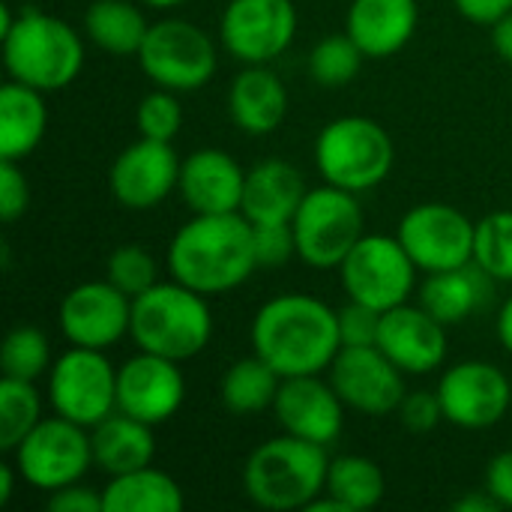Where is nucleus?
Wrapping results in <instances>:
<instances>
[{
    "mask_svg": "<svg viewBox=\"0 0 512 512\" xmlns=\"http://www.w3.org/2000/svg\"><path fill=\"white\" fill-rule=\"evenodd\" d=\"M249 342L252 354L267 360L282 378L327 375L342 351L339 312L312 294H276L258 306Z\"/></svg>",
    "mask_w": 512,
    "mask_h": 512,
    "instance_id": "1",
    "label": "nucleus"
},
{
    "mask_svg": "<svg viewBox=\"0 0 512 512\" xmlns=\"http://www.w3.org/2000/svg\"><path fill=\"white\" fill-rule=\"evenodd\" d=\"M258 267L255 225L243 213H195L168 243L171 279L204 297L246 285Z\"/></svg>",
    "mask_w": 512,
    "mask_h": 512,
    "instance_id": "2",
    "label": "nucleus"
},
{
    "mask_svg": "<svg viewBox=\"0 0 512 512\" xmlns=\"http://www.w3.org/2000/svg\"><path fill=\"white\" fill-rule=\"evenodd\" d=\"M0 51L6 75L42 93L69 87L84 69L81 33L63 18L33 6L18 12L12 27L0 33Z\"/></svg>",
    "mask_w": 512,
    "mask_h": 512,
    "instance_id": "3",
    "label": "nucleus"
},
{
    "mask_svg": "<svg viewBox=\"0 0 512 512\" xmlns=\"http://www.w3.org/2000/svg\"><path fill=\"white\" fill-rule=\"evenodd\" d=\"M330 453L321 444L276 435L258 444L243 462L246 498L270 512L306 510L327 486Z\"/></svg>",
    "mask_w": 512,
    "mask_h": 512,
    "instance_id": "4",
    "label": "nucleus"
},
{
    "mask_svg": "<svg viewBox=\"0 0 512 512\" xmlns=\"http://www.w3.org/2000/svg\"><path fill=\"white\" fill-rule=\"evenodd\" d=\"M213 324L207 297L177 279L156 282L144 294L132 297L129 339L138 351L186 363L210 345Z\"/></svg>",
    "mask_w": 512,
    "mask_h": 512,
    "instance_id": "5",
    "label": "nucleus"
},
{
    "mask_svg": "<svg viewBox=\"0 0 512 512\" xmlns=\"http://www.w3.org/2000/svg\"><path fill=\"white\" fill-rule=\"evenodd\" d=\"M396 162L390 132L363 114L330 120L315 138V168L324 183L363 195L378 189Z\"/></svg>",
    "mask_w": 512,
    "mask_h": 512,
    "instance_id": "6",
    "label": "nucleus"
},
{
    "mask_svg": "<svg viewBox=\"0 0 512 512\" xmlns=\"http://www.w3.org/2000/svg\"><path fill=\"white\" fill-rule=\"evenodd\" d=\"M291 228L297 258L303 264L315 270H339V264L366 234V213L354 192L324 183L306 192Z\"/></svg>",
    "mask_w": 512,
    "mask_h": 512,
    "instance_id": "7",
    "label": "nucleus"
},
{
    "mask_svg": "<svg viewBox=\"0 0 512 512\" xmlns=\"http://www.w3.org/2000/svg\"><path fill=\"white\" fill-rule=\"evenodd\" d=\"M135 57L153 87H165L174 93H192L207 87L219 69L213 36L186 18L150 21Z\"/></svg>",
    "mask_w": 512,
    "mask_h": 512,
    "instance_id": "8",
    "label": "nucleus"
},
{
    "mask_svg": "<svg viewBox=\"0 0 512 512\" xmlns=\"http://www.w3.org/2000/svg\"><path fill=\"white\" fill-rule=\"evenodd\" d=\"M48 405L84 429L111 417L117 411V369L105 351L69 345L48 369Z\"/></svg>",
    "mask_w": 512,
    "mask_h": 512,
    "instance_id": "9",
    "label": "nucleus"
},
{
    "mask_svg": "<svg viewBox=\"0 0 512 512\" xmlns=\"http://www.w3.org/2000/svg\"><path fill=\"white\" fill-rule=\"evenodd\" d=\"M417 273L420 270L399 237L387 234H363L339 264V279L348 300L366 303L378 312L408 303L417 288Z\"/></svg>",
    "mask_w": 512,
    "mask_h": 512,
    "instance_id": "10",
    "label": "nucleus"
},
{
    "mask_svg": "<svg viewBox=\"0 0 512 512\" xmlns=\"http://www.w3.org/2000/svg\"><path fill=\"white\" fill-rule=\"evenodd\" d=\"M12 462L21 480L39 492H57L63 486L81 483L93 468L90 429L51 414L12 450Z\"/></svg>",
    "mask_w": 512,
    "mask_h": 512,
    "instance_id": "11",
    "label": "nucleus"
},
{
    "mask_svg": "<svg viewBox=\"0 0 512 512\" xmlns=\"http://www.w3.org/2000/svg\"><path fill=\"white\" fill-rule=\"evenodd\" d=\"M474 231L477 222L453 204L426 201L399 219L396 237L420 273H441L474 261Z\"/></svg>",
    "mask_w": 512,
    "mask_h": 512,
    "instance_id": "12",
    "label": "nucleus"
},
{
    "mask_svg": "<svg viewBox=\"0 0 512 512\" xmlns=\"http://www.w3.org/2000/svg\"><path fill=\"white\" fill-rule=\"evenodd\" d=\"M444 420L465 432L498 426L512 408V381L489 360H462L444 369L438 381Z\"/></svg>",
    "mask_w": 512,
    "mask_h": 512,
    "instance_id": "13",
    "label": "nucleus"
},
{
    "mask_svg": "<svg viewBox=\"0 0 512 512\" xmlns=\"http://www.w3.org/2000/svg\"><path fill=\"white\" fill-rule=\"evenodd\" d=\"M294 0H228L219 18L222 48L243 66L273 63L297 36Z\"/></svg>",
    "mask_w": 512,
    "mask_h": 512,
    "instance_id": "14",
    "label": "nucleus"
},
{
    "mask_svg": "<svg viewBox=\"0 0 512 512\" xmlns=\"http://www.w3.org/2000/svg\"><path fill=\"white\" fill-rule=\"evenodd\" d=\"M57 324L69 345L111 351L120 339L129 336L132 297L114 288L108 279L81 282L63 294L57 306Z\"/></svg>",
    "mask_w": 512,
    "mask_h": 512,
    "instance_id": "15",
    "label": "nucleus"
},
{
    "mask_svg": "<svg viewBox=\"0 0 512 512\" xmlns=\"http://www.w3.org/2000/svg\"><path fill=\"white\" fill-rule=\"evenodd\" d=\"M330 384L336 387L345 408L366 414V417H384L396 414V408L405 399V372L378 348V345H360V348H342L327 369Z\"/></svg>",
    "mask_w": 512,
    "mask_h": 512,
    "instance_id": "16",
    "label": "nucleus"
},
{
    "mask_svg": "<svg viewBox=\"0 0 512 512\" xmlns=\"http://www.w3.org/2000/svg\"><path fill=\"white\" fill-rule=\"evenodd\" d=\"M180 156L171 141L141 138L117 153L108 168V192L126 210H153L177 192Z\"/></svg>",
    "mask_w": 512,
    "mask_h": 512,
    "instance_id": "17",
    "label": "nucleus"
},
{
    "mask_svg": "<svg viewBox=\"0 0 512 512\" xmlns=\"http://www.w3.org/2000/svg\"><path fill=\"white\" fill-rule=\"evenodd\" d=\"M186 402V375L177 360L138 351L117 369V411L147 423H168Z\"/></svg>",
    "mask_w": 512,
    "mask_h": 512,
    "instance_id": "18",
    "label": "nucleus"
},
{
    "mask_svg": "<svg viewBox=\"0 0 512 512\" xmlns=\"http://www.w3.org/2000/svg\"><path fill=\"white\" fill-rule=\"evenodd\" d=\"M270 411L285 435L321 444L327 450L339 441L345 429V402L324 375L282 378Z\"/></svg>",
    "mask_w": 512,
    "mask_h": 512,
    "instance_id": "19",
    "label": "nucleus"
},
{
    "mask_svg": "<svg viewBox=\"0 0 512 512\" xmlns=\"http://www.w3.org/2000/svg\"><path fill=\"white\" fill-rule=\"evenodd\" d=\"M378 348L411 378L432 375L447 363V324L420 303H402L381 318Z\"/></svg>",
    "mask_w": 512,
    "mask_h": 512,
    "instance_id": "20",
    "label": "nucleus"
},
{
    "mask_svg": "<svg viewBox=\"0 0 512 512\" xmlns=\"http://www.w3.org/2000/svg\"><path fill=\"white\" fill-rule=\"evenodd\" d=\"M246 168L222 147H201L180 162L177 195L192 213H240Z\"/></svg>",
    "mask_w": 512,
    "mask_h": 512,
    "instance_id": "21",
    "label": "nucleus"
},
{
    "mask_svg": "<svg viewBox=\"0 0 512 512\" xmlns=\"http://www.w3.org/2000/svg\"><path fill=\"white\" fill-rule=\"evenodd\" d=\"M288 87L270 69V63L243 66L228 87V117L231 123L252 138L273 135L288 117Z\"/></svg>",
    "mask_w": 512,
    "mask_h": 512,
    "instance_id": "22",
    "label": "nucleus"
},
{
    "mask_svg": "<svg viewBox=\"0 0 512 512\" xmlns=\"http://www.w3.org/2000/svg\"><path fill=\"white\" fill-rule=\"evenodd\" d=\"M417 0H351L345 12V33L369 60L399 54L417 33Z\"/></svg>",
    "mask_w": 512,
    "mask_h": 512,
    "instance_id": "23",
    "label": "nucleus"
},
{
    "mask_svg": "<svg viewBox=\"0 0 512 512\" xmlns=\"http://www.w3.org/2000/svg\"><path fill=\"white\" fill-rule=\"evenodd\" d=\"M309 186L297 165L285 159H264L246 168L240 213L252 225H291Z\"/></svg>",
    "mask_w": 512,
    "mask_h": 512,
    "instance_id": "24",
    "label": "nucleus"
},
{
    "mask_svg": "<svg viewBox=\"0 0 512 512\" xmlns=\"http://www.w3.org/2000/svg\"><path fill=\"white\" fill-rule=\"evenodd\" d=\"M492 285L495 282L471 261L456 270L426 273L417 303L426 312H432L441 324L456 327V324H465L474 312H480L489 303Z\"/></svg>",
    "mask_w": 512,
    "mask_h": 512,
    "instance_id": "25",
    "label": "nucleus"
},
{
    "mask_svg": "<svg viewBox=\"0 0 512 512\" xmlns=\"http://www.w3.org/2000/svg\"><path fill=\"white\" fill-rule=\"evenodd\" d=\"M48 132L45 93L21 81H6L0 90V159L24 162Z\"/></svg>",
    "mask_w": 512,
    "mask_h": 512,
    "instance_id": "26",
    "label": "nucleus"
},
{
    "mask_svg": "<svg viewBox=\"0 0 512 512\" xmlns=\"http://www.w3.org/2000/svg\"><path fill=\"white\" fill-rule=\"evenodd\" d=\"M153 429L156 426H147L123 411H114L111 417H105L99 426L90 429L93 465L108 477L153 465V456H156Z\"/></svg>",
    "mask_w": 512,
    "mask_h": 512,
    "instance_id": "27",
    "label": "nucleus"
},
{
    "mask_svg": "<svg viewBox=\"0 0 512 512\" xmlns=\"http://www.w3.org/2000/svg\"><path fill=\"white\" fill-rule=\"evenodd\" d=\"M102 504L105 512H180L186 507V495L168 471L147 465L108 477Z\"/></svg>",
    "mask_w": 512,
    "mask_h": 512,
    "instance_id": "28",
    "label": "nucleus"
},
{
    "mask_svg": "<svg viewBox=\"0 0 512 512\" xmlns=\"http://www.w3.org/2000/svg\"><path fill=\"white\" fill-rule=\"evenodd\" d=\"M138 0H93L84 12V36L117 57H135L147 36V15Z\"/></svg>",
    "mask_w": 512,
    "mask_h": 512,
    "instance_id": "29",
    "label": "nucleus"
},
{
    "mask_svg": "<svg viewBox=\"0 0 512 512\" xmlns=\"http://www.w3.org/2000/svg\"><path fill=\"white\" fill-rule=\"evenodd\" d=\"M279 387H282V375L267 360L252 354L225 369L222 384H219V399L225 411L237 417H249V414H261L273 408Z\"/></svg>",
    "mask_w": 512,
    "mask_h": 512,
    "instance_id": "30",
    "label": "nucleus"
},
{
    "mask_svg": "<svg viewBox=\"0 0 512 512\" xmlns=\"http://www.w3.org/2000/svg\"><path fill=\"white\" fill-rule=\"evenodd\" d=\"M324 492L333 495L345 507V512L372 510L384 501L387 477L375 459L360 456V453H345V456L330 459Z\"/></svg>",
    "mask_w": 512,
    "mask_h": 512,
    "instance_id": "31",
    "label": "nucleus"
},
{
    "mask_svg": "<svg viewBox=\"0 0 512 512\" xmlns=\"http://www.w3.org/2000/svg\"><path fill=\"white\" fill-rule=\"evenodd\" d=\"M42 423V396L36 381L6 378L0 381V450L12 453Z\"/></svg>",
    "mask_w": 512,
    "mask_h": 512,
    "instance_id": "32",
    "label": "nucleus"
},
{
    "mask_svg": "<svg viewBox=\"0 0 512 512\" xmlns=\"http://www.w3.org/2000/svg\"><path fill=\"white\" fill-rule=\"evenodd\" d=\"M363 60H366V54L348 33H333V36H324L312 48L309 75L318 87L339 90V87H348L360 75Z\"/></svg>",
    "mask_w": 512,
    "mask_h": 512,
    "instance_id": "33",
    "label": "nucleus"
},
{
    "mask_svg": "<svg viewBox=\"0 0 512 512\" xmlns=\"http://www.w3.org/2000/svg\"><path fill=\"white\" fill-rule=\"evenodd\" d=\"M51 342L33 324H18L0 345V369L6 378L36 381L51 369Z\"/></svg>",
    "mask_w": 512,
    "mask_h": 512,
    "instance_id": "34",
    "label": "nucleus"
},
{
    "mask_svg": "<svg viewBox=\"0 0 512 512\" xmlns=\"http://www.w3.org/2000/svg\"><path fill=\"white\" fill-rule=\"evenodd\" d=\"M474 264L492 282L512 285V210H495L477 222Z\"/></svg>",
    "mask_w": 512,
    "mask_h": 512,
    "instance_id": "35",
    "label": "nucleus"
},
{
    "mask_svg": "<svg viewBox=\"0 0 512 512\" xmlns=\"http://www.w3.org/2000/svg\"><path fill=\"white\" fill-rule=\"evenodd\" d=\"M156 261H153V255L144 249V246H138V243H123V246H117L111 255H108V261H105V279L114 285V288H120L123 294H129V297H138V294H144L147 288H153L159 279H156Z\"/></svg>",
    "mask_w": 512,
    "mask_h": 512,
    "instance_id": "36",
    "label": "nucleus"
},
{
    "mask_svg": "<svg viewBox=\"0 0 512 512\" xmlns=\"http://www.w3.org/2000/svg\"><path fill=\"white\" fill-rule=\"evenodd\" d=\"M180 93L156 87L153 93L141 96L135 108V129L141 138L153 141H174L183 129V105L177 99Z\"/></svg>",
    "mask_w": 512,
    "mask_h": 512,
    "instance_id": "37",
    "label": "nucleus"
},
{
    "mask_svg": "<svg viewBox=\"0 0 512 512\" xmlns=\"http://www.w3.org/2000/svg\"><path fill=\"white\" fill-rule=\"evenodd\" d=\"M381 318L384 312L348 300V306L339 309V336H342V348H360V345H378V333H381Z\"/></svg>",
    "mask_w": 512,
    "mask_h": 512,
    "instance_id": "38",
    "label": "nucleus"
},
{
    "mask_svg": "<svg viewBox=\"0 0 512 512\" xmlns=\"http://www.w3.org/2000/svg\"><path fill=\"white\" fill-rule=\"evenodd\" d=\"M399 414V423L408 429V432H432L438 429L444 420V408H441V399H438V390H414V393H405L402 405L396 408Z\"/></svg>",
    "mask_w": 512,
    "mask_h": 512,
    "instance_id": "39",
    "label": "nucleus"
},
{
    "mask_svg": "<svg viewBox=\"0 0 512 512\" xmlns=\"http://www.w3.org/2000/svg\"><path fill=\"white\" fill-rule=\"evenodd\" d=\"M30 207V183L24 177L21 162L0 159V219L15 222Z\"/></svg>",
    "mask_w": 512,
    "mask_h": 512,
    "instance_id": "40",
    "label": "nucleus"
},
{
    "mask_svg": "<svg viewBox=\"0 0 512 512\" xmlns=\"http://www.w3.org/2000/svg\"><path fill=\"white\" fill-rule=\"evenodd\" d=\"M255 255L261 267H282L297 255L291 225H255Z\"/></svg>",
    "mask_w": 512,
    "mask_h": 512,
    "instance_id": "41",
    "label": "nucleus"
},
{
    "mask_svg": "<svg viewBox=\"0 0 512 512\" xmlns=\"http://www.w3.org/2000/svg\"><path fill=\"white\" fill-rule=\"evenodd\" d=\"M45 507L54 512H105L102 492H96L84 483H72L57 492H48Z\"/></svg>",
    "mask_w": 512,
    "mask_h": 512,
    "instance_id": "42",
    "label": "nucleus"
},
{
    "mask_svg": "<svg viewBox=\"0 0 512 512\" xmlns=\"http://www.w3.org/2000/svg\"><path fill=\"white\" fill-rule=\"evenodd\" d=\"M483 486L501 504V510H512V450H504V453L489 459Z\"/></svg>",
    "mask_w": 512,
    "mask_h": 512,
    "instance_id": "43",
    "label": "nucleus"
},
{
    "mask_svg": "<svg viewBox=\"0 0 512 512\" xmlns=\"http://www.w3.org/2000/svg\"><path fill=\"white\" fill-rule=\"evenodd\" d=\"M453 6L465 21L483 24V27H492L507 12H512V0H453Z\"/></svg>",
    "mask_w": 512,
    "mask_h": 512,
    "instance_id": "44",
    "label": "nucleus"
},
{
    "mask_svg": "<svg viewBox=\"0 0 512 512\" xmlns=\"http://www.w3.org/2000/svg\"><path fill=\"white\" fill-rule=\"evenodd\" d=\"M492 33V48H495V54L504 60V63H510L512 66V12H507L501 21H495L492 27H489Z\"/></svg>",
    "mask_w": 512,
    "mask_h": 512,
    "instance_id": "45",
    "label": "nucleus"
},
{
    "mask_svg": "<svg viewBox=\"0 0 512 512\" xmlns=\"http://www.w3.org/2000/svg\"><path fill=\"white\" fill-rule=\"evenodd\" d=\"M453 510L459 512H498L501 510V504L489 495V489L483 486V489H474V492H468V495H462L459 501H453Z\"/></svg>",
    "mask_w": 512,
    "mask_h": 512,
    "instance_id": "46",
    "label": "nucleus"
},
{
    "mask_svg": "<svg viewBox=\"0 0 512 512\" xmlns=\"http://www.w3.org/2000/svg\"><path fill=\"white\" fill-rule=\"evenodd\" d=\"M498 339L512 354V294L504 300V306L498 312Z\"/></svg>",
    "mask_w": 512,
    "mask_h": 512,
    "instance_id": "47",
    "label": "nucleus"
},
{
    "mask_svg": "<svg viewBox=\"0 0 512 512\" xmlns=\"http://www.w3.org/2000/svg\"><path fill=\"white\" fill-rule=\"evenodd\" d=\"M15 480H21L15 462H3V468H0V504H9V501H12Z\"/></svg>",
    "mask_w": 512,
    "mask_h": 512,
    "instance_id": "48",
    "label": "nucleus"
},
{
    "mask_svg": "<svg viewBox=\"0 0 512 512\" xmlns=\"http://www.w3.org/2000/svg\"><path fill=\"white\" fill-rule=\"evenodd\" d=\"M138 3H144L147 9H174V6H180L186 0H138Z\"/></svg>",
    "mask_w": 512,
    "mask_h": 512,
    "instance_id": "49",
    "label": "nucleus"
},
{
    "mask_svg": "<svg viewBox=\"0 0 512 512\" xmlns=\"http://www.w3.org/2000/svg\"><path fill=\"white\" fill-rule=\"evenodd\" d=\"M21 3H33V0H21Z\"/></svg>",
    "mask_w": 512,
    "mask_h": 512,
    "instance_id": "50",
    "label": "nucleus"
}]
</instances>
